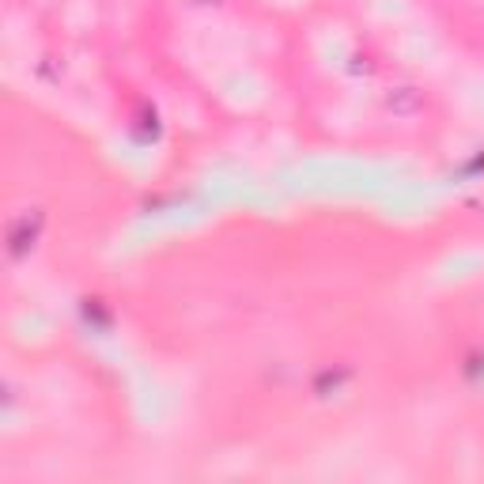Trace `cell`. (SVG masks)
I'll return each instance as SVG.
<instances>
[{"mask_svg":"<svg viewBox=\"0 0 484 484\" xmlns=\"http://www.w3.org/2000/svg\"><path fill=\"white\" fill-rule=\"evenodd\" d=\"M35 235H38V212H23V216L8 227V250L15 257L27 254L30 246H35Z\"/></svg>","mask_w":484,"mask_h":484,"instance_id":"1","label":"cell"}]
</instances>
